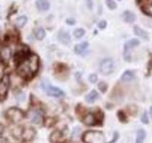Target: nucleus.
<instances>
[{
	"instance_id": "nucleus-1",
	"label": "nucleus",
	"mask_w": 152,
	"mask_h": 143,
	"mask_svg": "<svg viewBox=\"0 0 152 143\" xmlns=\"http://www.w3.org/2000/svg\"><path fill=\"white\" fill-rule=\"evenodd\" d=\"M16 62L17 74L24 79L32 78L39 69V57L32 52H28Z\"/></svg>"
},
{
	"instance_id": "nucleus-2",
	"label": "nucleus",
	"mask_w": 152,
	"mask_h": 143,
	"mask_svg": "<svg viewBox=\"0 0 152 143\" xmlns=\"http://www.w3.org/2000/svg\"><path fill=\"white\" fill-rule=\"evenodd\" d=\"M83 140L85 143H106L104 135L98 131L86 132L83 135Z\"/></svg>"
},
{
	"instance_id": "nucleus-3",
	"label": "nucleus",
	"mask_w": 152,
	"mask_h": 143,
	"mask_svg": "<svg viewBox=\"0 0 152 143\" xmlns=\"http://www.w3.org/2000/svg\"><path fill=\"white\" fill-rule=\"evenodd\" d=\"M41 87L43 90L45 91L48 95H50V97H64V94H65L64 92L61 89L51 86L50 83L47 80L42 81Z\"/></svg>"
},
{
	"instance_id": "nucleus-4",
	"label": "nucleus",
	"mask_w": 152,
	"mask_h": 143,
	"mask_svg": "<svg viewBox=\"0 0 152 143\" xmlns=\"http://www.w3.org/2000/svg\"><path fill=\"white\" fill-rule=\"evenodd\" d=\"M6 114H7V118L10 121H12V123L20 122L24 117V113L20 109L16 108V107L10 108Z\"/></svg>"
},
{
	"instance_id": "nucleus-5",
	"label": "nucleus",
	"mask_w": 152,
	"mask_h": 143,
	"mask_svg": "<svg viewBox=\"0 0 152 143\" xmlns=\"http://www.w3.org/2000/svg\"><path fill=\"white\" fill-rule=\"evenodd\" d=\"M114 71V62L111 58H104L100 64V72L103 74H110Z\"/></svg>"
},
{
	"instance_id": "nucleus-6",
	"label": "nucleus",
	"mask_w": 152,
	"mask_h": 143,
	"mask_svg": "<svg viewBox=\"0 0 152 143\" xmlns=\"http://www.w3.org/2000/svg\"><path fill=\"white\" fill-rule=\"evenodd\" d=\"M9 88H10V77L9 75H4L2 80L0 81V99L1 100L6 98Z\"/></svg>"
},
{
	"instance_id": "nucleus-7",
	"label": "nucleus",
	"mask_w": 152,
	"mask_h": 143,
	"mask_svg": "<svg viewBox=\"0 0 152 143\" xmlns=\"http://www.w3.org/2000/svg\"><path fill=\"white\" fill-rule=\"evenodd\" d=\"M138 4L146 15L152 16V0H138Z\"/></svg>"
},
{
	"instance_id": "nucleus-8",
	"label": "nucleus",
	"mask_w": 152,
	"mask_h": 143,
	"mask_svg": "<svg viewBox=\"0 0 152 143\" xmlns=\"http://www.w3.org/2000/svg\"><path fill=\"white\" fill-rule=\"evenodd\" d=\"M50 139L52 143H63L66 141V137L61 131H54L50 135Z\"/></svg>"
},
{
	"instance_id": "nucleus-9",
	"label": "nucleus",
	"mask_w": 152,
	"mask_h": 143,
	"mask_svg": "<svg viewBox=\"0 0 152 143\" xmlns=\"http://www.w3.org/2000/svg\"><path fill=\"white\" fill-rule=\"evenodd\" d=\"M30 117L31 121L34 124H40L43 121V114L42 112L39 111V110H34V111H31L30 113Z\"/></svg>"
},
{
	"instance_id": "nucleus-10",
	"label": "nucleus",
	"mask_w": 152,
	"mask_h": 143,
	"mask_svg": "<svg viewBox=\"0 0 152 143\" xmlns=\"http://www.w3.org/2000/svg\"><path fill=\"white\" fill-rule=\"evenodd\" d=\"M35 136V131L34 129L32 128H26L24 130L21 131V135L20 136L22 137V139L24 141H28V140H31L33 137Z\"/></svg>"
},
{
	"instance_id": "nucleus-11",
	"label": "nucleus",
	"mask_w": 152,
	"mask_h": 143,
	"mask_svg": "<svg viewBox=\"0 0 152 143\" xmlns=\"http://www.w3.org/2000/svg\"><path fill=\"white\" fill-rule=\"evenodd\" d=\"M97 114H92V113H88L85 116L83 121L84 123L86 124V125L88 126H92V125H95L96 124V122L99 120V119L97 118Z\"/></svg>"
},
{
	"instance_id": "nucleus-12",
	"label": "nucleus",
	"mask_w": 152,
	"mask_h": 143,
	"mask_svg": "<svg viewBox=\"0 0 152 143\" xmlns=\"http://www.w3.org/2000/svg\"><path fill=\"white\" fill-rule=\"evenodd\" d=\"M58 40L63 43L65 45H69V43L71 42V39H70V35L69 32H66L65 31H60L59 33H58Z\"/></svg>"
},
{
	"instance_id": "nucleus-13",
	"label": "nucleus",
	"mask_w": 152,
	"mask_h": 143,
	"mask_svg": "<svg viewBox=\"0 0 152 143\" xmlns=\"http://www.w3.org/2000/svg\"><path fill=\"white\" fill-rule=\"evenodd\" d=\"M88 43L82 42L74 47V52H75V54H77L79 55H84V52L88 50Z\"/></svg>"
},
{
	"instance_id": "nucleus-14",
	"label": "nucleus",
	"mask_w": 152,
	"mask_h": 143,
	"mask_svg": "<svg viewBox=\"0 0 152 143\" xmlns=\"http://www.w3.org/2000/svg\"><path fill=\"white\" fill-rule=\"evenodd\" d=\"M35 5H36L37 9L39 10V11H42V12H46L50 9L49 0H37Z\"/></svg>"
},
{
	"instance_id": "nucleus-15",
	"label": "nucleus",
	"mask_w": 152,
	"mask_h": 143,
	"mask_svg": "<svg viewBox=\"0 0 152 143\" xmlns=\"http://www.w3.org/2000/svg\"><path fill=\"white\" fill-rule=\"evenodd\" d=\"M135 78V74L133 71H126L125 73H124L121 76V79L124 82H130L133 79Z\"/></svg>"
},
{
	"instance_id": "nucleus-16",
	"label": "nucleus",
	"mask_w": 152,
	"mask_h": 143,
	"mask_svg": "<svg viewBox=\"0 0 152 143\" xmlns=\"http://www.w3.org/2000/svg\"><path fill=\"white\" fill-rule=\"evenodd\" d=\"M134 33L137 35V36H139L140 38H142L144 40H147L148 39V35H147V32H145V31H144L142 30V28H140L139 26H135L134 27Z\"/></svg>"
},
{
	"instance_id": "nucleus-17",
	"label": "nucleus",
	"mask_w": 152,
	"mask_h": 143,
	"mask_svg": "<svg viewBox=\"0 0 152 143\" xmlns=\"http://www.w3.org/2000/svg\"><path fill=\"white\" fill-rule=\"evenodd\" d=\"M98 97H99L98 93L95 90H92L91 92H89V94L86 95V101L89 104H91V103L95 102V100L98 98Z\"/></svg>"
},
{
	"instance_id": "nucleus-18",
	"label": "nucleus",
	"mask_w": 152,
	"mask_h": 143,
	"mask_svg": "<svg viewBox=\"0 0 152 143\" xmlns=\"http://www.w3.org/2000/svg\"><path fill=\"white\" fill-rule=\"evenodd\" d=\"M124 20L126 23H133L136 20L135 13H133L132 12H129V11H126L124 13Z\"/></svg>"
},
{
	"instance_id": "nucleus-19",
	"label": "nucleus",
	"mask_w": 152,
	"mask_h": 143,
	"mask_svg": "<svg viewBox=\"0 0 152 143\" xmlns=\"http://www.w3.org/2000/svg\"><path fill=\"white\" fill-rule=\"evenodd\" d=\"M139 44H140V42L138 39H135V38H134V39H130L125 44V48H124V50H129L130 51L131 49L137 47Z\"/></svg>"
},
{
	"instance_id": "nucleus-20",
	"label": "nucleus",
	"mask_w": 152,
	"mask_h": 143,
	"mask_svg": "<svg viewBox=\"0 0 152 143\" xmlns=\"http://www.w3.org/2000/svg\"><path fill=\"white\" fill-rule=\"evenodd\" d=\"M146 133L144 129H140L139 131L137 132V137H136V143H144L145 139Z\"/></svg>"
},
{
	"instance_id": "nucleus-21",
	"label": "nucleus",
	"mask_w": 152,
	"mask_h": 143,
	"mask_svg": "<svg viewBox=\"0 0 152 143\" xmlns=\"http://www.w3.org/2000/svg\"><path fill=\"white\" fill-rule=\"evenodd\" d=\"M34 35L37 40H43L46 36V32L43 28H37L34 32Z\"/></svg>"
},
{
	"instance_id": "nucleus-22",
	"label": "nucleus",
	"mask_w": 152,
	"mask_h": 143,
	"mask_svg": "<svg viewBox=\"0 0 152 143\" xmlns=\"http://www.w3.org/2000/svg\"><path fill=\"white\" fill-rule=\"evenodd\" d=\"M27 22H28V18H27V16L22 15V16L18 17V18L16 19L15 25H16L17 28H23V27L27 24Z\"/></svg>"
},
{
	"instance_id": "nucleus-23",
	"label": "nucleus",
	"mask_w": 152,
	"mask_h": 143,
	"mask_svg": "<svg viewBox=\"0 0 152 143\" xmlns=\"http://www.w3.org/2000/svg\"><path fill=\"white\" fill-rule=\"evenodd\" d=\"M85 33H86V31L84 30L83 28H78V29H76V30H74L73 35L76 38H81V37H83L85 35Z\"/></svg>"
},
{
	"instance_id": "nucleus-24",
	"label": "nucleus",
	"mask_w": 152,
	"mask_h": 143,
	"mask_svg": "<svg viewBox=\"0 0 152 143\" xmlns=\"http://www.w3.org/2000/svg\"><path fill=\"white\" fill-rule=\"evenodd\" d=\"M1 56L3 57V59H9L11 56V51L9 48H3L1 51Z\"/></svg>"
},
{
	"instance_id": "nucleus-25",
	"label": "nucleus",
	"mask_w": 152,
	"mask_h": 143,
	"mask_svg": "<svg viewBox=\"0 0 152 143\" xmlns=\"http://www.w3.org/2000/svg\"><path fill=\"white\" fill-rule=\"evenodd\" d=\"M106 4L109 10H115L117 8V4L114 0H106Z\"/></svg>"
},
{
	"instance_id": "nucleus-26",
	"label": "nucleus",
	"mask_w": 152,
	"mask_h": 143,
	"mask_svg": "<svg viewBox=\"0 0 152 143\" xmlns=\"http://www.w3.org/2000/svg\"><path fill=\"white\" fill-rule=\"evenodd\" d=\"M124 58L126 62L131 61V54L129 50H124Z\"/></svg>"
},
{
	"instance_id": "nucleus-27",
	"label": "nucleus",
	"mask_w": 152,
	"mask_h": 143,
	"mask_svg": "<svg viewBox=\"0 0 152 143\" xmlns=\"http://www.w3.org/2000/svg\"><path fill=\"white\" fill-rule=\"evenodd\" d=\"M98 88L101 90V92L104 93L107 91V85L106 82H100L98 84Z\"/></svg>"
},
{
	"instance_id": "nucleus-28",
	"label": "nucleus",
	"mask_w": 152,
	"mask_h": 143,
	"mask_svg": "<svg viewBox=\"0 0 152 143\" xmlns=\"http://www.w3.org/2000/svg\"><path fill=\"white\" fill-rule=\"evenodd\" d=\"M4 72H5V65L2 61H0V81L4 77Z\"/></svg>"
},
{
	"instance_id": "nucleus-29",
	"label": "nucleus",
	"mask_w": 152,
	"mask_h": 143,
	"mask_svg": "<svg viewBox=\"0 0 152 143\" xmlns=\"http://www.w3.org/2000/svg\"><path fill=\"white\" fill-rule=\"evenodd\" d=\"M118 118L120 119V121H122V122H126V117L125 116V114L123 113V111H119L118 112Z\"/></svg>"
},
{
	"instance_id": "nucleus-30",
	"label": "nucleus",
	"mask_w": 152,
	"mask_h": 143,
	"mask_svg": "<svg viewBox=\"0 0 152 143\" xmlns=\"http://www.w3.org/2000/svg\"><path fill=\"white\" fill-rule=\"evenodd\" d=\"M141 120H142V122L144 123V124H148V116H147L146 112H144V114H142Z\"/></svg>"
},
{
	"instance_id": "nucleus-31",
	"label": "nucleus",
	"mask_w": 152,
	"mask_h": 143,
	"mask_svg": "<svg viewBox=\"0 0 152 143\" xmlns=\"http://www.w3.org/2000/svg\"><path fill=\"white\" fill-rule=\"evenodd\" d=\"M98 77H97V75L95 74H91L89 76H88V80H89V82H91V83H95L97 81Z\"/></svg>"
},
{
	"instance_id": "nucleus-32",
	"label": "nucleus",
	"mask_w": 152,
	"mask_h": 143,
	"mask_svg": "<svg viewBox=\"0 0 152 143\" xmlns=\"http://www.w3.org/2000/svg\"><path fill=\"white\" fill-rule=\"evenodd\" d=\"M106 27H107V21L101 20V21L98 23V28H100V29H104Z\"/></svg>"
},
{
	"instance_id": "nucleus-33",
	"label": "nucleus",
	"mask_w": 152,
	"mask_h": 143,
	"mask_svg": "<svg viewBox=\"0 0 152 143\" xmlns=\"http://www.w3.org/2000/svg\"><path fill=\"white\" fill-rule=\"evenodd\" d=\"M66 24H68V25H74L75 24V19H73V18H68L66 19Z\"/></svg>"
},
{
	"instance_id": "nucleus-34",
	"label": "nucleus",
	"mask_w": 152,
	"mask_h": 143,
	"mask_svg": "<svg viewBox=\"0 0 152 143\" xmlns=\"http://www.w3.org/2000/svg\"><path fill=\"white\" fill-rule=\"evenodd\" d=\"M87 6H88V8L89 9V10H91L92 9V7H93V3H92V0H87Z\"/></svg>"
},
{
	"instance_id": "nucleus-35",
	"label": "nucleus",
	"mask_w": 152,
	"mask_h": 143,
	"mask_svg": "<svg viewBox=\"0 0 152 143\" xmlns=\"http://www.w3.org/2000/svg\"><path fill=\"white\" fill-rule=\"evenodd\" d=\"M0 143H7V141H6V139H4V138L0 137Z\"/></svg>"
},
{
	"instance_id": "nucleus-36",
	"label": "nucleus",
	"mask_w": 152,
	"mask_h": 143,
	"mask_svg": "<svg viewBox=\"0 0 152 143\" xmlns=\"http://www.w3.org/2000/svg\"><path fill=\"white\" fill-rule=\"evenodd\" d=\"M149 114H150V117L152 118V107H151L150 110H149Z\"/></svg>"
}]
</instances>
